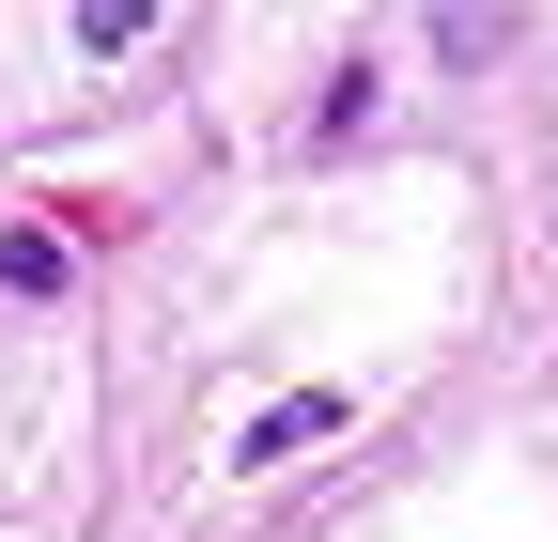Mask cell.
<instances>
[{"label": "cell", "instance_id": "cell-1", "mask_svg": "<svg viewBox=\"0 0 558 542\" xmlns=\"http://www.w3.org/2000/svg\"><path fill=\"white\" fill-rule=\"evenodd\" d=\"M311 434H341V387H295V403H264L233 465H279V449H311Z\"/></svg>", "mask_w": 558, "mask_h": 542}, {"label": "cell", "instance_id": "cell-2", "mask_svg": "<svg viewBox=\"0 0 558 542\" xmlns=\"http://www.w3.org/2000/svg\"><path fill=\"white\" fill-rule=\"evenodd\" d=\"M0 280H16V295H62V233H0Z\"/></svg>", "mask_w": 558, "mask_h": 542}]
</instances>
